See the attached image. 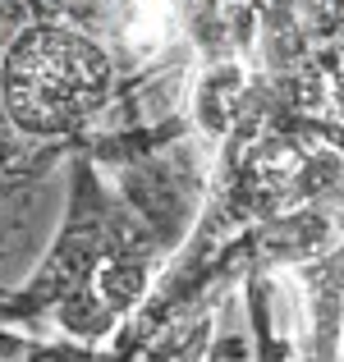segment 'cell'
I'll return each mask as SVG.
<instances>
[{
    "instance_id": "6da1fadb",
    "label": "cell",
    "mask_w": 344,
    "mask_h": 362,
    "mask_svg": "<svg viewBox=\"0 0 344 362\" xmlns=\"http://www.w3.org/2000/svg\"><path fill=\"white\" fill-rule=\"evenodd\" d=\"M207 362H248V358H243V349H229V358L221 354V349H212V358H207Z\"/></svg>"
}]
</instances>
